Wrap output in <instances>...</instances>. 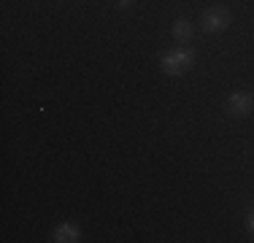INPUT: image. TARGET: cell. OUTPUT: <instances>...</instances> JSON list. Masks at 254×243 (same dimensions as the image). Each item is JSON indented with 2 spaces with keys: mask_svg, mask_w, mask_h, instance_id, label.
Here are the masks:
<instances>
[{
  "mask_svg": "<svg viewBox=\"0 0 254 243\" xmlns=\"http://www.w3.org/2000/svg\"><path fill=\"white\" fill-rule=\"evenodd\" d=\"M192 62H195V54L187 52V49H179V52H171V54H165V57H162V70L179 76V73L190 70Z\"/></svg>",
  "mask_w": 254,
  "mask_h": 243,
  "instance_id": "obj_1",
  "label": "cell"
},
{
  "mask_svg": "<svg viewBox=\"0 0 254 243\" xmlns=\"http://www.w3.org/2000/svg\"><path fill=\"white\" fill-rule=\"evenodd\" d=\"M230 24V14L225 8H211L203 14V30L205 33H222Z\"/></svg>",
  "mask_w": 254,
  "mask_h": 243,
  "instance_id": "obj_2",
  "label": "cell"
},
{
  "mask_svg": "<svg viewBox=\"0 0 254 243\" xmlns=\"http://www.w3.org/2000/svg\"><path fill=\"white\" fill-rule=\"evenodd\" d=\"M252 108H254V100H252V95H246V92H235L227 100V111L235 114V117H244V114H249Z\"/></svg>",
  "mask_w": 254,
  "mask_h": 243,
  "instance_id": "obj_3",
  "label": "cell"
},
{
  "mask_svg": "<svg viewBox=\"0 0 254 243\" xmlns=\"http://www.w3.org/2000/svg\"><path fill=\"white\" fill-rule=\"evenodd\" d=\"M78 238V227L76 224H60L57 230H54V241H63V243H70Z\"/></svg>",
  "mask_w": 254,
  "mask_h": 243,
  "instance_id": "obj_4",
  "label": "cell"
},
{
  "mask_svg": "<svg viewBox=\"0 0 254 243\" xmlns=\"http://www.w3.org/2000/svg\"><path fill=\"white\" fill-rule=\"evenodd\" d=\"M173 38H176L179 44H187V41L192 38V24L187 19H176V24H173Z\"/></svg>",
  "mask_w": 254,
  "mask_h": 243,
  "instance_id": "obj_5",
  "label": "cell"
},
{
  "mask_svg": "<svg viewBox=\"0 0 254 243\" xmlns=\"http://www.w3.org/2000/svg\"><path fill=\"white\" fill-rule=\"evenodd\" d=\"M246 224H249V230L254 233V205H252V211H249V219H246Z\"/></svg>",
  "mask_w": 254,
  "mask_h": 243,
  "instance_id": "obj_6",
  "label": "cell"
},
{
  "mask_svg": "<svg viewBox=\"0 0 254 243\" xmlns=\"http://www.w3.org/2000/svg\"><path fill=\"white\" fill-rule=\"evenodd\" d=\"M132 3V0H117V5H122V8H125V5H130Z\"/></svg>",
  "mask_w": 254,
  "mask_h": 243,
  "instance_id": "obj_7",
  "label": "cell"
}]
</instances>
